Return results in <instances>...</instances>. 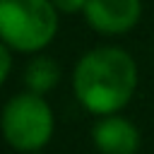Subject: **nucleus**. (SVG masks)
I'll return each mask as SVG.
<instances>
[{"mask_svg":"<svg viewBox=\"0 0 154 154\" xmlns=\"http://www.w3.org/2000/svg\"><path fill=\"white\" fill-rule=\"evenodd\" d=\"M94 147L101 154H135L140 149L137 128L123 116H106L91 130Z\"/></svg>","mask_w":154,"mask_h":154,"instance_id":"obj_5","label":"nucleus"},{"mask_svg":"<svg viewBox=\"0 0 154 154\" xmlns=\"http://www.w3.org/2000/svg\"><path fill=\"white\" fill-rule=\"evenodd\" d=\"M140 0H87V24L101 34H123L140 22Z\"/></svg>","mask_w":154,"mask_h":154,"instance_id":"obj_4","label":"nucleus"},{"mask_svg":"<svg viewBox=\"0 0 154 154\" xmlns=\"http://www.w3.org/2000/svg\"><path fill=\"white\" fill-rule=\"evenodd\" d=\"M0 128L10 147L34 154L53 135V111L43 96L24 91L12 96L0 116Z\"/></svg>","mask_w":154,"mask_h":154,"instance_id":"obj_3","label":"nucleus"},{"mask_svg":"<svg viewBox=\"0 0 154 154\" xmlns=\"http://www.w3.org/2000/svg\"><path fill=\"white\" fill-rule=\"evenodd\" d=\"M51 2H53L55 10L67 12V14H72L77 10H84V5H87V0H51Z\"/></svg>","mask_w":154,"mask_h":154,"instance_id":"obj_8","label":"nucleus"},{"mask_svg":"<svg viewBox=\"0 0 154 154\" xmlns=\"http://www.w3.org/2000/svg\"><path fill=\"white\" fill-rule=\"evenodd\" d=\"M58 79H60V67L48 55H36L26 65V70H24V82H26L29 91L38 94V96H43L46 91H51L58 84Z\"/></svg>","mask_w":154,"mask_h":154,"instance_id":"obj_6","label":"nucleus"},{"mask_svg":"<svg viewBox=\"0 0 154 154\" xmlns=\"http://www.w3.org/2000/svg\"><path fill=\"white\" fill-rule=\"evenodd\" d=\"M58 31L51 0H0V41L22 53L46 48Z\"/></svg>","mask_w":154,"mask_h":154,"instance_id":"obj_2","label":"nucleus"},{"mask_svg":"<svg viewBox=\"0 0 154 154\" xmlns=\"http://www.w3.org/2000/svg\"><path fill=\"white\" fill-rule=\"evenodd\" d=\"M34 154H38V152H34Z\"/></svg>","mask_w":154,"mask_h":154,"instance_id":"obj_9","label":"nucleus"},{"mask_svg":"<svg viewBox=\"0 0 154 154\" xmlns=\"http://www.w3.org/2000/svg\"><path fill=\"white\" fill-rule=\"evenodd\" d=\"M10 67H12V55H10V48H7V46L0 41V84L7 79Z\"/></svg>","mask_w":154,"mask_h":154,"instance_id":"obj_7","label":"nucleus"},{"mask_svg":"<svg viewBox=\"0 0 154 154\" xmlns=\"http://www.w3.org/2000/svg\"><path fill=\"white\" fill-rule=\"evenodd\" d=\"M137 65L132 55L116 46H101L79 58L72 72L77 101L96 116H116L135 94Z\"/></svg>","mask_w":154,"mask_h":154,"instance_id":"obj_1","label":"nucleus"}]
</instances>
